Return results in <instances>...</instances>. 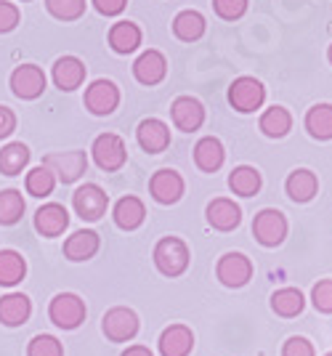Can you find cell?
<instances>
[{
    "instance_id": "6da1fadb",
    "label": "cell",
    "mask_w": 332,
    "mask_h": 356,
    "mask_svg": "<svg viewBox=\"0 0 332 356\" xmlns=\"http://www.w3.org/2000/svg\"><path fill=\"white\" fill-rule=\"evenodd\" d=\"M154 264L165 277H179L189 266V248L179 237H165L154 248Z\"/></svg>"
},
{
    "instance_id": "7a4b0ae2",
    "label": "cell",
    "mask_w": 332,
    "mask_h": 356,
    "mask_svg": "<svg viewBox=\"0 0 332 356\" xmlns=\"http://www.w3.org/2000/svg\"><path fill=\"white\" fill-rule=\"evenodd\" d=\"M263 99H266V88L256 77H237L231 83V88H229V104L234 106L237 112H242V115L260 109Z\"/></svg>"
},
{
    "instance_id": "3957f363",
    "label": "cell",
    "mask_w": 332,
    "mask_h": 356,
    "mask_svg": "<svg viewBox=\"0 0 332 356\" xmlns=\"http://www.w3.org/2000/svg\"><path fill=\"white\" fill-rule=\"evenodd\" d=\"M51 322L61 330H75L85 322V303L75 296V293H61L51 300V309H48Z\"/></svg>"
},
{
    "instance_id": "277c9868",
    "label": "cell",
    "mask_w": 332,
    "mask_h": 356,
    "mask_svg": "<svg viewBox=\"0 0 332 356\" xmlns=\"http://www.w3.org/2000/svg\"><path fill=\"white\" fill-rule=\"evenodd\" d=\"M93 160L96 165L106 170V173H115L120 170L125 160H128V149H125V141H122L117 134H104L93 141Z\"/></svg>"
},
{
    "instance_id": "5b68a950",
    "label": "cell",
    "mask_w": 332,
    "mask_h": 356,
    "mask_svg": "<svg viewBox=\"0 0 332 356\" xmlns=\"http://www.w3.org/2000/svg\"><path fill=\"white\" fill-rule=\"evenodd\" d=\"M253 234L263 248H276L287 237V221L279 210H260L253 221Z\"/></svg>"
},
{
    "instance_id": "8992f818",
    "label": "cell",
    "mask_w": 332,
    "mask_h": 356,
    "mask_svg": "<svg viewBox=\"0 0 332 356\" xmlns=\"http://www.w3.org/2000/svg\"><path fill=\"white\" fill-rule=\"evenodd\" d=\"M43 165L56 176V181L72 184V181H77V178L85 173L88 157H85V152H61V154H48L46 160H43Z\"/></svg>"
},
{
    "instance_id": "52a82bcc",
    "label": "cell",
    "mask_w": 332,
    "mask_h": 356,
    "mask_svg": "<svg viewBox=\"0 0 332 356\" xmlns=\"http://www.w3.org/2000/svg\"><path fill=\"white\" fill-rule=\"evenodd\" d=\"M72 205H75L77 216L83 218V221H99L101 216L106 213V205H109V197L101 186H96V184H85V186H80L72 197Z\"/></svg>"
},
{
    "instance_id": "ba28073f",
    "label": "cell",
    "mask_w": 332,
    "mask_h": 356,
    "mask_svg": "<svg viewBox=\"0 0 332 356\" xmlns=\"http://www.w3.org/2000/svg\"><path fill=\"white\" fill-rule=\"evenodd\" d=\"M215 274H218V280L226 287H244V284L250 282V277H253V264L242 252H226L218 261Z\"/></svg>"
},
{
    "instance_id": "9c48e42d",
    "label": "cell",
    "mask_w": 332,
    "mask_h": 356,
    "mask_svg": "<svg viewBox=\"0 0 332 356\" xmlns=\"http://www.w3.org/2000/svg\"><path fill=\"white\" fill-rule=\"evenodd\" d=\"M120 104V90L112 80H93L85 90V109L93 115H112Z\"/></svg>"
},
{
    "instance_id": "30bf717a",
    "label": "cell",
    "mask_w": 332,
    "mask_h": 356,
    "mask_svg": "<svg viewBox=\"0 0 332 356\" xmlns=\"http://www.w3.org/2000/svg\"><path fill=\"white\" fill-rule=\"evenodd\" d=\"M11 90H14L19 99L32 102V99H38L46 90V74H43L40 67H35V64H22L11 74Z\"/></svg>"
},
{
    "instance_id": "8fae6325",
    "label": "cell",
    "mask_w": 332,
    "mask_h": 356,
    "mask_svg": "<svg viewBox=\"0 0 332 356\" xmlns=\"http://www.w3.org/2000/svg\"><path fill=\"white\" fill-rule=\"evenodd\" d=\"M149 192L160 205H176L183 197V178L179 176L176 170L163 168V170H157V173L151 176Z\"/></svg>"
},
{
    "instance_id": "7c38bea8",
    "label": "cell",
    "mask_w": 332,
    "mask_h": 356,
    "mask_svg": "<svg viewBox=\"0 0 332 356\" xmlns=\"http://www.w3.org/2000/svg\"><path fill=\"white\" fill-rule=\"evenodd\" d=\"M138 332V316L136 312H131V309H112V312H106L104 316V335L109 341L115 343H125L131 341L133 335Z\"/></svg>"
},
{
    "instance_id": "4fadbf2b",
    "label": "cell",
    "mask_w": 332,
    "mask_h": 356,
    "mask_svg": "<svg viewBox=\"0 0 332 356\" xmlns=\"http://www.w3.org/2000/svg\"><path fill=\"white\" fill-rule=\"evenodd\" d=\"M170 118H173L179 131L192 134V131H197V128L205 122V109H202V104H199L197 99H192V96H179V99L173 102V106H170Z\"/></svg>"
},
{
    "instance_id": "5bb4252c",
    "label": "cell",
    "mask_w": 332,
    "mask_h": 356,
    "mask_svg": "<svg viewBox=\"0 0 332 356\" xmlns=\"http://www.w3.org/2000/svg\"><path fill=\"white\" fill-rule=\"evenodd\" d=\"M133 74L141 86H157L167 74V61L160 51H144L133 64Z\"/></svg>"
},
{
    "instance_id": "9a60e30c",
    "label": "cell",
    "mask_w": 332,
    "mask_h": 356,
    "mask_svg": "<svg viewBox=\"0 0 332 356\" xmlns=\"http://www.w3.org/2000/svg\"><path fill=\"white\" fill-rule=\"evenodd\" d=\"M67 226H69V213L59 202H48L35 213V229L43 237H59Z\"/></svg>"
},
{
    "instance_id": "2e32d148",
    "label": "cell",
    "mask_w": 332,
    "mask_h": 356,
    "mask_svg": "<svg viewBox=\"0 0 332 356\" xmlns=\"http://www.w3.org/2000/svg\"><path fill=\"white\" fill-rule=\"evenodd\" d=\"M136 136H138L141 149L149 152V154H160V152H165L167 144H170V131H167L165 122L157 118L144 120V122L138 125Z\"/></svg>"
},
{
    "instance_id": "e0dca14e",
    "label": "cell",
    "mask_w": 332,
    "mask_h": 356,
    "mask_svg": "<svg viewBox=\"0 0 332 356\" xmlns=\"http://www.w3.org/2000/svg\"><path fill=\"white\" fill-rule=\"evenodd\" d=\"M194 348V335L183 325L167 327L160 335V354L163 356H189Z\"/></svg>"
},
{
    "instance_id": "ac0fdd59",
    "label": "cell",
    "mask_w": 332,
    "mask_h": 356,
    "mask_svg": "<svg viewBox=\"0 0 332 356\" xmlns=\"http://www.w3.org/2000/svg\"><path fill=\"white\" fill-rule=\"evenodd\" d=\"M242 221V210L240 205H234L226 197H218L208 205V223L218 232H231L237 229Z\"/></svg>"
},
{
    "instance_id": "d6986e66",
    "label": "cell",
    "mask_w": 332,
    "mask_h": 356,
    "mask_svg": "<svg viewBox=\"0 0 332 356\" xmlns=\"http://www.w3.org/2000/svg\"><path fill=\"white\" fill-rule=\"evenodd\" d=\"M85 80V64L77 59V56H61L53 64V83L61 90H75L83 86Z\"/></svg>"
},
{
    "instance_id": "ffe728a7",
    "label": "cell",
    "mask_w": 332,
    "mask_h": 356,
    "mask_svg": "<svg viewBox=\"0 0 332 356\" xmlns=\"http://www.w3.org/2000/svg\"><path fill=\"white\" fill-rule=\"evenodd\" d=\"M32 303L27 296L22 293H11V296L0 298V322L8 327H19L30 319Z\"/></svg>"
},
{
    "instance_id": "44dd1931",
    "label": "cell",
    "mask_w": 332,
    "mask_h": 356,
    "mask_svg": "<svg viewBox=\"0 0 332 356\" xmlns=\"http://www.w3.org/2000/svg\"><path fill=\"white\" fill-rule=\"evenodd\" d=\"M99 234L91 232V229H83V232H75L72 237L64 242V255L69 261H88L99 252Z\"/></svg>"
},
{
    "instance_id": "7402d4cb",
    "label": "cell",
    "mask_w": 332,
    "mask_h": 356,
    "mask_svg": "<svg viewBox=\"0 0 332 356\" xmlns=\"http://www.w3.org/2000/svg\"><path fill=\"white\" fill-rule=\"evenodd\" d=\"M224 157H226V152H224V144L218 141V138H202L199 144L194 147V163L199 170H205V173H215L221 165H224Z\"/></svg>"
},
{
    "instance_id": "603a6c76",
    "label": "cell",
    "mask_w": 332,
    "mask_h": 356,
    "mask_svg": "<svg viewBox=\"0 0 332 356\" xmlns=\"http://www.w3.org/2000/svg\"><path fill=\"white\" fill-rule=\"evenodd\" d=\"M109 45L115 54H133L141 45V30L133 22H117L109 30Z\"/></svg>"
},
{
    "instance_id": "cb8c5ba5",
    "label": "cell",
    "mask_w": 332,
    "mask_h": 356,
    "mask_svg": "<svg viewBox=\"0 0 332 356\" xmlns=\"http://www.w3.org/2000/svg\"><path fill=\"white\" fill-rule=\"evenodd\" d=\"M147 218V208L138 197H122L120 202L115 205V223L125 229V232H133L138 229Z\"/></svg>"
},
{
    "instance_id": "d4e9b609",
    "label": "cell",
    "mask_w": 332,
    "mask_h": 356,
    "mask_svg": "<svg viewBox=\"0 0 332 356\" xmlns=\"http://www.w3.org/2000/svg\"><path fill=\"white\" fill-rule=\"evenodd\" d=\"M319 189V181L317 176L311 173V170H292L290 178H287V194H290V200H295V202H308V200H314V194Z\"/></svg>"
},
{
    "instance_id": "484cf974",
    "label": "cell",
    "mask_w": 332,
    "mask_h": 356,
    "mask_svg": "<svg viewBox=\"0 0 332 356\" xmlns=\"http://www.w3.org/2000/svg\"><path fill=\"white\" fill-rule=\"evenodd\" d=\"M173 35L183 43H194L205 35V16L199 11H181L173 19Z\"/></svg>"
},
{
    "instance_id": "4316f807",
    "label": "cell",
    "mask_w": 332,
    "mask_h": 356,
    "mask_svg": "<svg viewBox=\"0 0 332 356\" xmlns=\"http://www.w3.org/2000/svg\"><path fill=\"white\" fill-rule=\"evenodd\" d=\"M27 274V261L16 250H0V284L14 287L24 280Z\"/></svg>"
},
{
    "instance_id": "83f0119b",
    "label": "cell",
    "mask_w": 332,
    "mask_h": 356,
    "mask_svg": "<svg viewBox=\"0 0 332 356\" xmlns=\"http://www.w3.org/2000/svg\"><path fill=\"white\" fill-rule=\"evenodd\" d=\"M306 131L319 138V141H330L332 138V104H317L308 109L306 115Z\"/></svg>"
},
{
    "instance_id": "f1b7e54d",
    "label": "cell",
    "mask_w": 332,
    "mask_h": 356,
    "mask_svg": "<svg viewBox=\"0 0 332 356\" xmlns=\"http://www.w3.org/2000/svg\"><path fill=\"white\" fill-rule=\"evenodd\" d=\"M229 186H231V192L240 194V197H253L260 189V173H258L256 168H250V165H240V168L231 170Z\"/></svg>"
},
{
    "instance_id": "f546056e",
    "label": "cell",
    "mask_w": 332,
    "mask_h": 356,
    "mask_svg": "<svg viewBox=\"0 0 332 356\" xmlns=\"http://www.w3.org/2000/svg\"><path fill=\"white\" fill-rule=\"evenodd\" d=\"M303 306H306V298H303L301 290H295V287H282V290H276L272 296V309L279 316H298L303 312Z\"/></svg>"
},
{
    "instance_id": "4dcf8cb0",
    "label": "cell",
    "mask_w": 332,
    "mask_h": 356,
    "mask_svg": "<svg viewBox=\"0 0 332 356\" xmlns=\"http://www.w3.org/2000/svg\"><path fill=\"white\" fill-rule=\"evenodd\" d=\"M290 128H292V118H290L285 106H272L260 115V131L269 138H282V136H287Z\"/></svg>"
},
{
    "instance_id": "1f68e13d",
    "label": "cell",
    "mask_w": 332,
    "mask_h": 356,
    "mask_svg": "<svg viewBox=\"0 0 332 356\" xmlns=\"http://www.w3.org/2000/svg\"><path fill=\"white\" fill-rule=\"evenodd\" d=\"M27 163H30V149L22 141H14V144L0 149V173L16 176V173H22V168Z\"/></svg>"
},
{
    "instance_id": "d6a6232c",
    "label": "cell",
    "mask_w": 332,
    "mask_h": 356,
    "mask_svg": "<svg viewBox=\"0 0 332 356\" xmlns=\"http://www.w3.org/2000/svg\"><path fill=\"white\" fill-rule=\"evenodd\" d=\"M24 186H27V192L32 197H48V194L53 192V186H56V176L48 170L46 165H38V168H32L30 173H27Z\"/></svg>"
},
{
    "instance_id": "836d02e7",
    "label": "cell",
    "mask_w": 332,
    "mask_h": 356,
    "mask_svg": "<svg viewBox=\"0 0 332 356\" xmlns=\"http://www.w3.org/2000/svg\"><path fill=\"white\" fill-rule=\"evenodd\" d=\"M24 213V200H22V192L16 189H6L0 192V223L3 226H11L22 218Z\"/></svg>"
},
{
    "instance_id": "e575fe53",
    "label": "cell",
    "mask_w": 332,
    "mask_h": 356,
    "mask_svg": "<svg viewBox=\"0 0 332 356\" xmlns=\"http://www.w3.org/2000/svg\"><path fill=\"white\" fill-rule=\"evenodd\" d=\"M46 8L59 22H75L85 14V0H46Z\"/></svg>"
},
{
    "instance_id": "d590c367",
    "label": "cell",
    "mask_w": 332,
    "mask_h": 356,
    "mask_svg": "<svg viewBox=\"0 0 332 356\" xmlns=\"http://www.w3.org/2000/svg\"><path fill=\"white\" fill-rule=\"evenodd\" d=\"M27 356H64V348L53 335H38L32 338Z\"/></svg>"
},
{
    "instance_id": "8d00e7d4",
    "label": "cell",
    "mask_w": 332,
    "mask_h": 356,
    "mask_svg": "<svg viewBox=\"0 0 332 356\" xmlns=\"http://www.w3.org/2000/svg\"><path fill=\"white\" fill-rule=\"evenodd\" d=\"M213 8L221 19L234 22V19H240L247 11V0H213Z\"/></svg>"
},
{
    "instance_id": "74e56055",
    "label": "cell",
    "mask_w": 332,
    "mask_h": 356,
    "mask_svg": "<svg viewBox=\"0 0 332 356\" xmlns=\"http://www.w3.org/2000/svg\"><path fill=\"white\" fill-rule=\"evenodd\" d=\"M311 300H314L317 312L332 314V280H322L319 284H314V290H311Z\"/></svg>"
},
{
    "instance_id": "f35d334b",
    "label": "cell",
    "mask_w": 332,
    "mask_h": 356,
    "mask_svg": "<svg viewBox=\"0 0 332 356\" xmlns=\"http://www.w3.org/2000/svg\"><path fill=\"white\" fill-rule=\"evenodd\" d=\"M19 8H16L14 3H8V0H0V35L3 32H11L16 30V24H19Z\"/></svg>"
},
{
    "instance_id": "ab89813d",
    "label": "cell",
    "mask_w": 332,
    "mask_h": 356,
    "mask_svg": "<svg viewBox=\"0 0 332 356\" xmlns=\"http://www.w3.org/2000/svg\"><path fill=\"white\" fill-rule=\"evenodd\" d=\"M282 356H314V346L306 341V338H290L282 348Z\"/></svg>"
},
{
    "instance_id": "60d3db41",
    "label": "cell",
    "mask_w": 332,
    "mask_h": 356,
    "mask_svg": "<svg viewBox=\"0 0 332 356\" xmlns=\"http://www.w3.org/2000/svg\"><path fill=\"white\" fill-rule=\"evenodd\" d=\"M93 6H96V11L104 16H117L125 11V6H128V0H91Z\"/></svg>"
},
{
    "instance_id": "b9f144b4",
    "label": "cell",
    "mask_w": 332,
    "mask_h": 356,
    "mask_svg": "<svg viewBox=\"0 0 332 356\" xmlns=\"http://www.w3.org/2000/svg\"><path fill=\"white\" fill-rule=\"evenodd\" d=\"M16 131V115L8 106H0V138H8Z\"/></svg>"
},
{
    "instance_id": "7bdbcfd3",
    "label": "cell",
    "mask_w": 332,
    "mask_h": 356,
    "mask_svg": "<svg viewBox=\"0 0 332 356\" xmlns=\"http://www.w3.org/2000/svg\"><path fill=\"white\" fill-rule=\"evenodd\" d=\"M122 356H151V351L147 348V346H131Z\"/></svg>"
},
{
    "instance_id": "ee69618b",
    "label": "cell",
    "mask_w": 332,
    "mask_h": 356,
    "mask_svg": "<svg viewBox=\"0 0 332 356\" xmlns=\"http://www.w3.org/2000/svg\"><path fill=\"white\" fill-rule=\"evenodd\" d=\"M327 56H330V61H332V45H330V51H327Z\"/></svg>"
},
{
    "instance_id": "f6af8a7d",
    "label": "cell",
    "mask_w": 332,
    "mask_h": 356,
    "mask_svg": "<svg viewBox=\"0 0 332 356\" xmlns=\"http://www.w3.org/2000/svg\"><path fill=\"white\" fill-rule=\"evenodd\" d=\"M324 356H332V354H324Z\"/></svg>"
}]
</instances>
